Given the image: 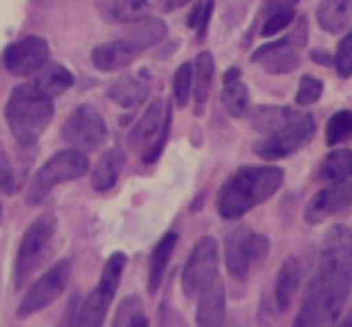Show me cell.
<instances>
[{"label": "cell", "mask_w": 352, "mask_h": 327, "mask_svg": "<svg viewBox=\"0 0 352 327\" xmlns=\"http://www.w3.org/2000/svg\"><path fill=\"white\" fill-rule=\"evenodd\" d=\"M352 286V231L336 225L327 231L319 253V267L305 289L302 305L292 327H333L341 316Z\"/></svg>", "instance_id": "cell-1"}, {"label": "cell", "mask_w": 352, "mask_h": 327, "mask_svg": "<svg viewBox=\"0 0 352 327\" xmlns=\"http://www.w3.org/2000/svg\"><path fill=\"white\" fill-rule=\"evenodd\" d=\"M283 184V170L275 165H250L239 168L220 190L217 212L226 220H239L245 212L272 198Z\"/></svg>", "instance_id": "cell-2"}, {"label": "cell", "mask_w": 352, "mask_h": 327, "mask_svg": "<svg viewBox=\"0 0 352 327\" xmlns=\"http://www.w3.org/2000/svg\"><path fill=\"white\" fill-rule=\"evenodd\" d=\"M52 113H55L52 96L38 91L33 82L14 88L8 96V104H6L8 129L19 143H36L38 135L52 121Z\"/></svg>", "instance_id": "cell-3"}, {"label": "cell", "mask_w": 352, "mask_h": 327, "mask_svg": "<svg viewBox=\"0 0 352 327\" xmlns=\"http://www.w3.org/2000/svg\"><path fill=\"white\" fill-rule=\"evenodd\" d=\"M124 264H126L124 253H113V256L104 261L96 289L77 305L74 327H102V324H104V316H107V308H110V302H113V297H116V289H118Z\"/></svg>", "instance_id": "cell-4"}, {"label": "cell", "mask_w": 352, "mask_h": 327, "mask_svg": "<svg viewBox=\"0 0 352 327\" xmlns=\"http://www.w3.org/2000/svg\"><path fill=\"white\" fill-rule=\"evenodd\" d=\"M82 173H88V154L85 151L66 148V151L52 154L36 170V176L30 179V184H28V203H41L44 195L52 187H58L63 181H72V179H80Z\"/></svg>", "instance_id": "cell-5"}, {"label": "cell", "mask_w": 352, "mask_h": 327, "mask_svg": "<svg viewBox=\"0 0 352 327\" xmlns=\"http://www.w3.org/2000/svg\"><path fill=\"white\" fill-rule=\"evenodd\" d=\"M170 132V104L165 99H154L146 113L140 115V121L132 126L129 132V146L132 151H138V157L148 165L160 157L165 140Z\"/></svg>", "instance_id": "cell-6"}, {"label": "cell", "mask_w": 352, "mask_h": 327, "mask_svg": "<svg viewBox=\"0 0 352 327\" xmlns=\"http://www.w3.org/2000/svg\"><path fill=\"white\" fill-rule=\"evenodd\" d=\"M270 253V242L261 234H253L245 225H236L226 236V267L234 280H248L250 269L261 264Z\"/></svg>", "instance_id": "cell-7"}, {"label": "cell", "mask_w": 352, "mask_h": 327, "mask_svg": "<svg viewBox=\"0 0 352 327\" xmlns=\"http://www.w3.org/2000/svg\"><path fill=\"white\" fill-rule=\"evenodd\" d=\"M55 236V217L44 214L36 223H30V228L25 231L19 250H16V264H14V283L22 286L28 280V275L41 264V258L50 250V242Z\"/></svg>", "instance_id": "cell-8"}, {"label": "cell", "mask_w": 352, "mask_h": 327, "mask_svg": "<svg viewBox=\"0 0 352 327\" xmlns=\"http://www.w3.org/2000/svg\"><path fill=\"white\" fill-rule=\"evenodd\" d=\"M314 135V118L308 113H294L280 129L270 132L264 140H258L253 148L258 157L267 159H278V157H289L297 148H302Z\"/></svg>", "instance_id": "cell-9"}, {"label": "cell", "mask_w": 352, "mask_h": 327, "mask_svg": "<svg viewBox=\"0 0 352 327\" xmlns=\"http://www.w3.org/2000/svg\"><path fill=\"white\" fill-rule=\"evenodd\" d=\"M60 137H63L72 148L88 154V151H96V148L104 143L107 126H104L102 115H99L91 104H80V107H74L72 115L66 118V124H63V129H60Z\"/></svg>", "instance_id": "cell-10"}, {"label": "cell", "mask_w": 352, "mask_h": 327, "mask_svg": "<svg viewBox=\"0 0 352 327\" xmlns=\"http://www.w3.org/2000/svg\"><path fill=\"white\" fill-rule=\"evenodd\" d=\"M305 36H308L305 19L300 16L292 36H286L275 44H264L261 49L253 52V60L261 63L264 71H270V74H289L292 69L300 66V44H305Z\"/></svg>", "instance_id": "cell-11"}, {"label": "cell", "mask_w": 352, "mask_h": 327, "mask_svg": "<svg viewBox=\"0 0 352 327\" xmlns=\"http://www.w3.org/2000/svg\"><path fill=\"white\" fill-rule=\"evenodd\" d=\"M214 278H217V242L212 236H204L192 247V253L184 264L182 289L187 297H198Z\"/></svg>", "instance_id": "cell-12"}, {"label": "cell", "mask_w": 352, "mask_h": 327, "mask_svg": "<svg viewBox=\"0 0 352 327\" xmlns=\"http://www.w3.org/2000/svg\"><path fill=\"white\" fill-rule=\"evenodd\" d=\"M69 283V261H58L55 267H50L28 291L25 297L19 300V308H16V316H30L36 311H44L47 305H52L63 289Z\"/></svg>", "instance_id": "cell-13"}, {"label": "cell", "mask_w": 352, "mask_h": 327, "mask_svg": "<svg viewBox=\"0 0 352 327\" xmlns=\"http://www.w3.org/2000/svg\"><path fill=\"white\" fill-rule=\"evenodd\" d=\"M47 58H50L47 41L38 36H28V38H19L6 47L3 66H6V71L16 74V77H28V74H36L47 63Z\"/></svg>", "instance_id": "cell-14"}, {"label": "cell", "mask_w": 352, "mask_h": 327, "mask_svg": "<svg viewBox=\"0 0 352 327\" xmlns=\"http://www.w3.org/2000/svg\"><path fill=\"white\" fill-rule=\"evenodd\" d=\"M346 206H352V168H349L346 176L330 181L324 190H319L308 201V206H305V223H322L324 217H330V214H336V212H341Z\"/></svg>", "instance_id": "cell-15"}, {"label": "cell", "mask_w": 352, "mask_h": 327, "mask_svg": "<svg viewBox=\"0 0 352 327\" xmlns=\"http://www.w3.org/2000/svg\"><path fill=\"white\" fill-rule=\"evenodd\" d=\"M140 52H143V47H138L135 41L118 38V41H107V44L94 47L91 60L99 71H118V69H126Z\"/></svg>", "instance_id": "cell-16"}, {"label": "cell", "mask_w": 352, "mask_h": 327, "mask_svg": "<svg viewBox=\"0 0 352 327\" xmlns=\"http://www.w3.org/2000/svg\"><path fill=\"white\" fill-rule=\"evenodd\" d=\"M195 322H198V327H223L226 324V289H223L220 278H214L198 294Z\"/></svg>", "instance_id": "cell-17"}, {"label": "cell", "mask_w": 352, "mask_h": 327, "mask_svg": "<svg viewBox=\"0 0 352 327\" xmlns=\"http://www.w3.org/2000/svg\"><path fill=\"white\" fill-rule=\"evenodd\" d=\"M300 278H302V267H300V258H297V256H289V258L280 264V269H278V275H275V286H272V291H270L280 313H283V311H289L292 300L297 297V289H300Z\"/></svg>", "instance_id": "cell-18"}, {"label": "cell", "mask_w": 352, "mask_h": 327, "mask_svg": "<svg viewBox=\"0 0 352 327\" xmlns=\"http://www.w3.org/2000/svg\"><path fill=\"white\" fill-rule=\"evenodd\" d=\"M96 11L104 22L126 25L148 16V0H96Z\"/></svg>", "instance_id": "cell-19"}, {"label": "cell", "mask_w": 352, "mask_h": 327, "mask_svg": "<svg viewBox=\"0 0 352 327\" xmlns=\"http://www.w3.org/2000/svg\"><path fill=\"white\" fill-rule=\"evenodd\" d=\"M223 107L234 115V118H242L248 115V107H250V93L245 88V82L239 80V69H228L226 77H223Z\"/></svg>", "instance_id": "cell-20"}, {"label": "cell", "mask_w": 352, "mask_h": 327, "mask_svg": "<svg viewBox=\"0 0 352 327\" xmlns=\"http://www.w3.org/2000/svg\"><path fill=\"white\" fill-rule=\"evenodd\" d=\"M176 242H179V234H176V231H168V234L160 236V242H157L154 250H151V258H148V291H151V294H154V291L160 289V283H162V275H165V269H168V261H170V256H173Z\"/></svg>", "instance_id": "cell-21"}, {"label": "cell", "mask_w": 352, "mask_h": 327, "mask_svg": "<svg viewBox=\"0 0 352 327\" xmlns=\"http://www.w3.org/2000/svg\"><path fill=\"white\" fill-rule=\"evenodd\" d=\"M121 168H124V154H121V148L104 151V154L99 157V162L94 165V170H91V187H94L96 192L110 190V187L118 181V176H121Z\"/></svg>", "instance_id": "cell-22"}, {"label": "cell", "mask_w": 352, "mask_h": 327, "mask_svg": "<svg viewBox=\"0 0 352 327\" xmlns=\"http://www.w3.org/2000/svg\"><path fill=\"white\" fill-rule=\"evenodd\" d=\"M72 82H74V74H72L66 66H60V63H44V66L33 74V85H36L38 91H44L47 96H58V93L69 91Z\"/></svg>", "instance_id": "cell-23"}, {"label": "cell", "mask_w": 352, "mask_h": 327, "mask_svg": "<svg viewBox=\"0 0 352 327\" xmlns=\"http://www.w3.org/2000/svg\"><path fill=\"white\" fill-rule=\"evenodd\" d=\"M212 80H214V58L209 52H198V58L192 63V96H195L198 110H204V104L209 99Z\"/></svg>", "instance_id": "cell-24"}, {"label": "cell", "mask_w": 352, "mask_h": 327, "mask_svg": "<svg viewBox=\"0 0 352 327\" xmlns=\"http://www.w3.org/2000/svg\"><path fill=\"white\" fill-rule=\"evenodd\" d=\"M148 96V85L140 77H121L113 88H110V99L126 110H135L143 104V99Z\"/></svg>", "instance_id": "cell-25"}, {"label": "cell", "mask_w": 352, "mask_h": 327, "mask_svg": "<svg viewBox=\"0 0 352 327\" xmlns=\"http://www.w3.org/2000/svg\"><path fill=\"white\" fill-rule=\"evenodd\" d=\"M349 14H352V0H322L316 8V19L327 33H338L346 25Z\"/></svg>", "instance_id": "cell-26"}, {"label": "cell", "mask_w": 352, "mask_h": 327, "mask_svg": "<svg viewBox=\"0 0 352 327\" xmlns=\"http://www.w3.org/2000/svg\"><path fill=\"white\" fill-rule=\"evenodd\" d=\"M292 115H294V110H289V107H258V110L250 115V124H253V129L270 135V132L280 129Z\"/></svg>", "instance_id": "cell-27"}, {"label": "cell", "mask_w": 352, "mask_h": 327, "mask_svg": "<svg viewBox=\"0 0 352 327\" xmlns=\"http://www.w3.org/2000/svg\"><path fill=\"white\" fill-rule=\"evenodd\" d=\"M126 38L146 49V47H151V44H157V41L165 38V25H162L160 19H146V16H143V19L132 22V30H129Z\"/></svg>", "instance_id": "cell-28"}, {"label": "cell", "mask_w": 352, "mask_h": 327, "mask_svg": "<svg viewBox=\"0 0 352 327\" xmlns=\"http://www.w3.org/2000/svg\"><path fill=\"white\" fill-rule=\"evenodd\" d=\"M349 168H352V151H346V148H341V151H330V154L322 159V165H319V179H324V181H336V179L346 176Z\"/></svg>", "instance_id": "cell-29"}, {"label": "cell", "mask_w": 352, "mask_h": 327, "mask_svg": "<svg viewBox=\"0 0 352 327\" xmlns=\"http://www.w3.org/2000/svg\"><path fill=\"white\" fill-rule=\"evenodd\" d=\"M349 137H352V113L349 110H338L327 121L324 140H327V146H338L341 140H349Z\"/></svg>", "instance_id": "cell-30"}, {"label": "cell", "mask_w": 352, "mask_h": 327, "mask_svg": "<svg viewBox=\"0 0 352 327\" xmlns=\"http://www.w3.org/2000/svg\"><path fill=\"white\" fill-rule=\"evenodd\" d=\"M192 93V63H182L173 74V102L184 107Z\"/></svg>", "instance_id": "cell-31"}, {"label": "cell", "mask_w": 352, "mask_h": 327, "mask_svg": "<svg viewBox=\"0 0 352 327\" xmlns=\"http://www.w3.org/2000/svg\"><path fill=\"white\" fill-rule=\"evenodd\" d=\"M333 66L341 77H352V30L341 38V44L336 47V58H333Z\"/></svg>", "instance_id": "cell-32"}, {"label": "cell", "mask_w": 352, "mask_h": 327, "mask_svg": "<svg viewBox=\"0 0 352 327\" xmlns=\"http://www.w3.org/2000/svg\"><path fill=\"white\" fill-rule=\"evenodd\" d=\"M294 22V11H275L261 16V36H275L280 30H286Z\"/></svg>", "instance_id": "cell-33"}, {"label": "cell", "mask_w": 352, "mask_h": 327, "mask_svg": "<svg viewBox=\"0 0 352 327\" xmlns=\"http://www.w3.org/2000/svg\"><path fill=\"white\" fill-rule=\"evenodd\" d=\"M319 96H322V82H319L316 77L305 74V77L300 80V88H297V104H300V107H308V104L319 102Z\"/></svg>", "instance_id": "cell-34"}, {"label": "cell", "mask_w": 352, "mask_h": 327, "mask_svg": "<svg viewBox=\"0 0 352 327\" xmlns=\"http://www.w3.org/2000/svg\"><path fill=\"white\" fill-rule=\"evenodd\" d=\"M212 11H214V0H204V3H198V5L192 8V14H190L187 25H190L192 30H198V36H204L206 22H209V16H212Z\"/></svg>", "instance_id": "cell-35"}, {"label": "cell", "mask_w": 352, "mask_h": 327, "mask_svg": "<svg viewBox=\"0 0 352 327\" xmlns=\"http://www.w3.org/2000/svg\"><path fill=\"white\" fill-rule=\"evenodd\" d=\"M0 190H3V192H14V190H16L14 170H11V162H8V157H6L3 143H0Z\"/></svg>", "instance_id": "cell-36"}, {"label": "cell", "mask_w": 352, "mask_h": 327, "mask_svg": "<svg viewBox=\"0 0 352 327\" xmlns=\"http://www.w3.org/2000/svg\"><path fill=\"white\" fill-rule=\"evenodd\" d=\"M157 327H187V322H184V319H182L170 305H162V308H160Z\"/></svg>", "instance_id": "cell-37"}, {"label": "cell", "mask_w": 352, "mask_h": 327, "mask_svg": "<svg viewBox=\"0 0 352 327\" xmlns=\"http://www.w3.org/2000/svg\"><path fill=\"white\" fill-rule=\"evenodd\" d=\"M294 5H297V0H264V11H261V16L275 14V11H294Z\"/></svg>", "instance_id": "cell-38"}, {"label": "cell", "mask_w": 352, "mask_h": 327, "mask_svg": "<svg viewBox=\"0 0 352 327\" xmlns=\"http://www.w3.org/2000/svg\"><path fill=\"white\" fill-rule=\"evenodd\" d=\"M74 316H77V300H72L69 311H66L63 319H60V327H74Z\"/></svg>", "instance_id": "cell-39"}, {"label": "cell", "mask_w": 352, "mask_h": 327, "mask_svg": "<svg viewBox=\"0 0 352 327\" xmlns=\"http://www.w3.org/2000/svg\"><path fill=\"white\" fill-rule=\"evenodd\" d=\"M129 327H148V319H146L143 313H135L132 322H129Z\"/></svg>", "instance_id": "cell-40"}, {"label": "cell", "mask_w": 352, "mask_h": 327, "mask_svg": "<svg viewBox=\"0 0 352 327\" xmlns=\"http://www.w3.org/2000/svg\"><path fill=\"white\" fill-rule=\"evenodd\" d=\"M187 3H192V0H162L165 8H179V5H187Z\"/></svg>", "instance_id": "cell-41"}, {"label": "cell", "mask_w": 352, "mask_h": 327, "mask_svg": "<svg viewBox=\"0 0 352 327\" xmlns=\"http://www.w3.org/2000/svg\"><path fill=\"white\" fill-rule=\"evenodd\" d=\"M336 327H352V308L346 311V316H344V319H341V322H338Z\"/></svg>", "instance_id": "cell-42"}, {"label": "cell", "mask_w": 352, "mask_h": 327, "mask_svg": "<svg viewBox=\"0 0 352 327\" xmlns=\"http://www.w3.org/2000/svg\"><path fill=\"white\" fill-rule=\"evenodd\" d=\"M311 58H314V60H316V63H330V58H327V55H324V52H314V55H311Z\"/></svg>", "instance_id": "cell-43"}, {"label": "cell", "mask_w": 352, "mask_h": 327, "mask_svg": "<svg viewBox=\"0 0 352 327\" xmlns=\"http://www.w3.org/2000/svg\"><path fill=\"white\" fill-rule=\"evenodd\" d=\"M0 220H3V206H0Z\"/></svg>", "instance_id": "cell-44"}, {"label": "cell", "mask_w": 352, "mask_h": 327, "mask_svg": "<svg viewBox=\"0 0 352 327\" xmlns=\"http://www.w3.org/2000/svg\"><path fill=\"white\" fill-rule=\"evenodd\" d=\"M223 327H226V324H223ZM228 327H234V324H228Z\"/></svg>", "instance_id": "cell-45"}]
</instances>
